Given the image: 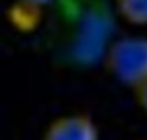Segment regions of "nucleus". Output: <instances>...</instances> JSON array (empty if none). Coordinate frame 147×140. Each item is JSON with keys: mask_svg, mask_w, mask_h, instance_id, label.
<instances>
[{"mask_svg": "<svg viewBox=\"0 0 147 140\" xmlns=\"http://www.w3.org/2000/svg\"><path fill=\"white\" fill-rule=\"evenodd\" d=\"M131 91L134 94V100H136L137 107L147 116V77L140 84H137Z\"/></svg>", "mask_w": 147, "mask_h": 140, "instance_id": "39448f33", "label": "nucleus"}, {"mask_svg": "<svg viewBox=\"0 0 147 140\" xmlns=\"http://www.w3.org/2000/svg\"><path fill=\"white\" fill-rule=\"evenodd\" d=\"M52 0H19V3L26 6V7H42L48 3H51Z\"/></svg>", "mask_w": 147, "mask_h": 140, "instance_id": "423d86ee", "label": "nucleus"}, {"mask_svg": "<svg viewBox=\"0 0 147 140\" xmlns=\"http://www.w3.org/2000/svg\"><path fill=\"white\" fill-rule=\"evenodd\" d=\"M114 18L102 3H91L74 20L65 36L61 58L75 68H88L102 64L104 55L113 42Z\"/></svg>", "mask_w": 147, "mask_h": 140, "instance_id": "f257e3e1", "label": "nucleus"}, {"mask_svg": "<svg viewBox=\"0 0 147 140\" xmlns=\"http://www.w3.org/2000/svg\"><path fill=\"white\" fill-rule=\"evenodd\" d=\"M120 18L136 26H147V0H114Z\"/></svg>", "mask_w": 147, "mask_h": 140, "instance_id": "20e7f679", "label": "nucleus"}, {"mask_svg": "<svg viewBox=\"0 0 147 140\" xmlns=\"http://www.w3.org/2000/svg\"><path fill=\"white\" fill-rule=\"evenodd\" d=\"M136 140H146V139H136Z\"/></svg>", "mask_w": 147, "mask_h": 140, "instance_id": "0eeeda50", "label": "nucleus"}, {"mask_svg": "<svg viewBox=\"0 0 147 140\" xmlns=\"http://www.w3.org/2000/svg\"><path fill=\"white\" fill-rule=\"evenodd\" d=\"M42 140H100V129L85 113H66L48 123Z\"/></svg>", "mask_w": 147, "mask_h": 140, "instance_id": "7ed1b4c3", "label": "nucleus"}, {"mask_svg": "<svg viewBox=\"0 0 147 140\" xmlns=\"http://www.w3.org/2000/svg\"><path fill=\"white\" fill-rule=\"evenodd\" d=\"M102 65L117 83L133 90L147 77V36L114 38L104 55Z\"/></svg>", "mask_w": 147, "mask_h": 140, "instance_id": "f03ea898", "label": "nucleus"}]
</instances>
